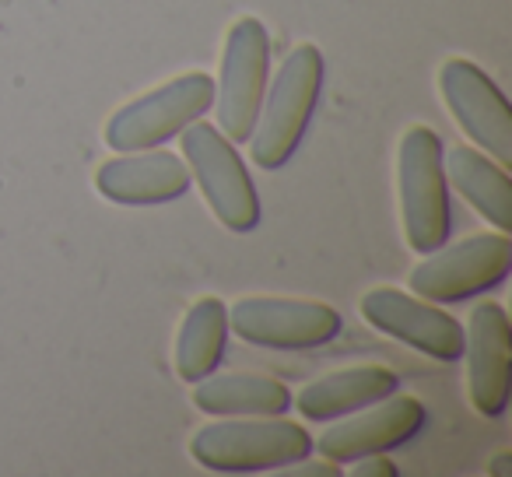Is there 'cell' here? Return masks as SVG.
<instances>
[{
  "mask_svg": "<svg viewBox=\"0 0 512 477\" xmlns=\"http://www.w3.org/2000/svg\"><path fill=\"white\" fill-rule=\"evenodd\" d=\"M313 453V435L281 414L225 418L204 425L190 439V456L214 474H260L281 470Z\"/></svg>",
  "mask_w": 512,
  "mask_h": 477,
  "instance_id": "1",
  "label": "cell"
},
{
  "mask_svg": "<svg viewBox=\"0 0 512 477\" xmlns=\"http://www.w3.org/2000/svg\"><path fill=\"white\" fill-rule=\"evenodd\" d=\"M323 74H327V64H323V53L313 43H302L288 53L271 92L264 95L253 134H249L253 162L260 169H281L299 151L309 120L316 113V102H320Z\"/></svg>",
  "mask_w": 512,
  "mask_h": 477,
  "instance_id": "2",
  "label": "cell"
},
{
  "mask_svg": "<svg viewBox=\"0 0 512 477\" xmlns=\"http://www.w3.org/2000/svg\"><path fill=\"white\" fill-rule=\"evenodd\" d=\"M442 137L432 127H411L400 137L397 155V193L404 214V235L414 253H432L449 243L453 232V204L449 179L442 169Z\"/></svg>",
  "mask_w": 512,
  "mask_h": 477,
  "instance_id": "3",
  "label": "cell"
},
{
  "mask_svg": "<svg viewBox=\"0 0 512 477\" xmlns=\"http://www.w3.org/2000/svg\"><path fill=\"white\" fill-rule=\"evenodd\" d=\"M214 106V78L204 71L179 74L151 92L137 95L123 109H116L106 123V144L113 151H148L162 148L176 134H183L193 120H204Z\"/></svg>",
  "mask_w": 512,
  "mask_h": 477,
  "instance_id": "4",
  "label": "cell"
},
{
  "mask_svg": "<svg viewBox=\"0 0 512 477\" xmlns=\"http://www.w3.org/2000/svg\"><path fill=\"white\" fill-rule=\"evenodd\" d=\"M183 155V162L190 165V176L204 190L214 218L228 232H253L260 225V193H256L253 176L242 165L235 144L214 123L193 120L183 130Z\"/></svg>",
  "mask_w": 512,
  "mask_h": 477,
  "instance_id": "5",
  "label": "cell"
},
{
  "mask_svg": "<svg viewBox=\"0 0 512 477\" xmlns=\"http://www.w3.org/2000/svg\"><path fill=\"white\" fill-rule=\"evenodd\" d=\"M512 271V239L505 232L467 235L460 243L425 253L411 271V292L435 306L467 302L481 292L498 288Z\"/></svg>",
  "mask_w": 512,
  "mask_h": 477,
  "instance_id": "6",
  "label": "cell"
},
{
  "mask_svg": "<svg viewBox=\"0 0 512 477\" xmlns=\"http://www.w3.org/2000/svg\"><path fill=\"white\" fill-rule=\"evenodd\" d=\"M271 74V36L256 18H239L228 29L221 50V78L214 81L218 130L232 144H246L267 95Z\"/></svg>",
  "mask_w": 512,
  "mask_h": 477,
  "instance_id": "7",
  "label": "cell"
},
{
  "mask_svg": "<svg viewBox=\"0 0 512 477\" xmlns=\"http://www.w3.org/2000/svg\"><path fill=\"white\" fill-rule=\"evenodd\" d=\"M341 313L327 302L249 295L228 313V334L274 351H306L341 334Z\"/></svg>",
  "mask_w": 512,
  "mask_h": 477,
  "instance_id": "8",
  "label": "cell"
},
{
  "mask_svg": "<svg viewBox=\"0 0 512 477\" xmlns=\"http://www.w3.org/2000/svg\"><path fill=\"white\" fill-rule=\"evenodd\" d=\"M439 92L460 130L498 165L512 162V109L502 88L474 60L453 57L439 71Z\"/></svg>",
  "mask_w": 512,
  "mask_h": 477,
  "instance_id": "9",
  "label": "cell"
},
{
  "mask_svg": "<svg viewBox=\"0 0 512 477\" xmlns=\"http://www.w3.org/2000/svg\"><path fill=\"white\" fill-rule=\"evenodd\" d=\"M358 309H362L365 323L397 337V341L411 344L414 351L435 358V362L463 358V348H467L463 323L453 320L435 302L421 299V295L400 292V288H372V292L362 295Z\"/></svg>",
  "mask_w": 512,
  "mask_h": 477,
  "instance_id": "10",
  "label": "cell"
},
{
  "mask_svg": "<svg viewBox=\"0 0 512 477\" xmlns=\"http://www.w3.org/2000/svg\"><path fill=\"white\" fill-rule=\"evenodd\" d=\"M425 404L414 397L390 393L379 404H369L355 411V418H344L341 425L327 428L320 439H313V449L323 460H362L372 453H390V449L411 442L425 428Z\"/></svg>",
  "mask_w": 512,
  "mask_h": 477,
  "instance_id": "11",
  "label": "cell"
},
{
  "mask_svg": "<svg viewBox=\"0 0 512 477\" xmlns=\"http://www.w3.org/2000/svg\"><path fill=\"white\" fill-rule=\"evenodd\" d=\"M463 334L470 400L484 418H498L512 397V323L498 302H481Z\"/></svg>",
  "mask_w": 512,
  "mask_h": 477,
  "instance_id": "12",
  "label": "cell"
},
{
  "mask_svg": "<svg viewBox=\"0 0 512 477\" xmlns=\"http://www.w3.org/2000/svg\"><path fill=\"white\" fill-rule=\"evenodd\" d=\"M190 165L176 151H123L95 172V190L123 207H155L190 190Z\"/></svg>",
  "mask_w": 512,
  "mask_h": 477,
  "instance_id": "13",
  "label": "cell"
},
{
  "mask_svg": "<svg viewBox=\"0 0 512 477\" xmlns=\"http://www.w3.org/2000/svg\"><path fill=\"white\" fill-rule=\"evenodd\" d=\"M400 390V376L386 365H355V369L330 372V376L309 383L292 404L306 421H334L355 414L369 404H379Z\"/></svg>",
  "mask_w": 512,
  "mask_h": 477,
  "instance_id": "14",
  "label": "cell"
},
{
  "mask_svg": "<svg viewBox=\"0 0 512 477\" xmlns=\"http://www.w3.org/2000/svg\"><path fill=\"white\" fill-rule=\"evenodd\" d=\"M442 169L449 183L470 200V207L488 225H495V232H512V183L502 165L477 148L456 144L453 151H442Z\"/></svg>",
  "mask_w": 512,
  "mask_h": 477,
  "instance_id": "15",
  "label": "cell"
},
{
  "mask_svg": "<svg viewBox=\"0 0 512 477\" xmlns=\"http://www.w3.org/2000/svg\"><path fill=\"white\" fill-rule=\"evenodd\" d=\"M193 404L214 418H264L285 414L292 407V390L271 376L232 372V376H204L193 390Z\"/></svg>",
  "mask_w": 512,
  "mask_h": 477,
  "instance_id": "16",
  "label": "cell"
},
{
  "mask_svg": "<svg viewBox=\"0 0 512 477\" xmlns=\"http://www.w3.org/2000/svg\"><path fill=\"white\" fill-rule=\"evenodd\" d=\"M228 348V306L214 295L193 302L183 316L176 337V376L183 383H200L204 376L218 372Z\"/></svg>",
  "mask_w": 512,
  "mask_h": 477,
  "instance_id": "17",
  "label": "cell"
},
{
  "mask_svg": "<svg viewBox=\"0 0 512 477\" xmlns=\"http://www.w3.org/2000/svg\"><path fill=\"white\" fill-rule=\"evenodd\" d=\"M281 474H285V477H337V474H341V467H337L334 460L309 463V456H306V460L292 463V467H281Z\"/></svg>",
  "mask_w": 512,
  "mask_h": 477,
  "instance_id": "18",
  "label": "cell"
},
{
  "mask_svg": "<svg viewBox=\"0 0 512 477\" xmlns=\"http://www.w3.org/2000/svg\"><path fill=\"white\" fill-rule=\"evenodd\" d=\"M355 477H397V463L383 460V453H372V456H362L355 460Z\"/></svg>",
  "mask_w": 512,
  "mask_h": 477,
  "instance_id": "19",
  "label": "cell"
},
{
  "mask_svg": "<svg viewBox=\"0 0 512 477\" xmlns=\"http://www.w3.org/2000/svg\"><path fill=\"white\" fill-rule=\"evenodd\" d=\"M491 474H509V453H498L491 463Z\"/></svg>",
  "mask_w": 512,
  "mask_h": 477,
  "instance_id": "20",
  "label": "cell"
}]
</instances>
